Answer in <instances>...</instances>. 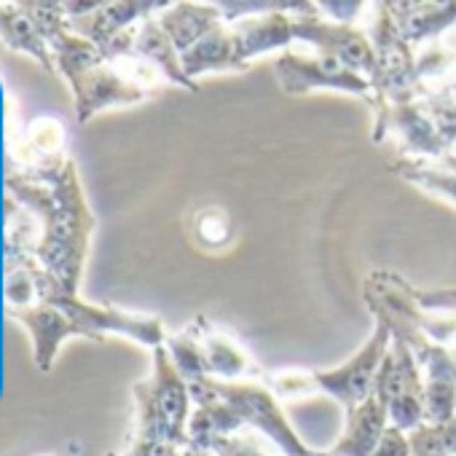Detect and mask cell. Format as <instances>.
I'll return each mask as SVG.
<instances>
[{
	"mask_svg": "<svg viewBox=\"0 0 456 456\" xmlns=\"http://www.w3.org/2000/svg\"><path fill=\"white\" fill-rule=\"evenodd\" d=\"M6 196H14L30 225V256L76 293L94 220L86 209L76 167L68 156L41 169L6 172Z\"/></svg>",
	"mask_w": 456,
	"mask_h": 456,
	"instance_id": "1",
	"label": "cell"
},
{
	"mask_svg": "<svg viewBox=\"0 0 456 456\" xmlns=\"http://www.w3.org/2000/svg\"><path fill=\"white\" fill-rule=\"evenodd\" d=\"M6 317L20 322L33 338L36 365L49 370L60 346L70 336H94L102 330H124L151 341L153 325L124 317L118 312L81 304L57 277H52L30 253L6 248Z\"/></svg>",
	"mask_w": 456,
	"mask_h": 456,
	"instance_id": "2",
	"label": "cell"
},
{
	"mask_svg": "<svg viewBox=\"0 0 456 456\" xmlns=\"http://www.w3.org/2000/svg\"><path fill=\"white\" fill-rule=\"evenodd\" d=\"M44 456H57V453H44Z\"/></svg>",
	"mask_w": 456,
	"mask_h": 456,
	"instance_id": "4",
	"label": "cell"
},
{
	"mask_svg": "<svg viewBox=\"0 0 456 456\" xmlns=\"http://www.w3.org/2000/svg\"><path fill=\"white\" fill-rule=\"evenodd\" d=\"M0 41L14 52L33 57L44 70L57 76V65L44 38L36 4H0Z\"/></svg>",
	"mask_w": 456,
	"mask_h": 456,
	"instance_id": "3",
	"label": "cell"
},
{
	"mask_svg": "<svg viewBox=\"0 0 456 456\" xmlns=\"http://www.w3.org/2000/svg\"><path fill=\"white\" fill-rule=\"evenodd\" d=\"M108 456H118V453H108Z\"/></svg>",
	"mask_w": 456,
	"mask_h": 456,
	"instance_id": "5",
	"label": "cell"
}]
</instances>
